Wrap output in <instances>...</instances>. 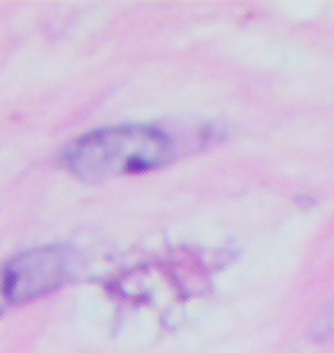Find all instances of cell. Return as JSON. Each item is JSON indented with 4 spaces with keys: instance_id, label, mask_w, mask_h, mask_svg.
Returning a JSON list of instances; mask_svg holds the SVG:
<instances>
[{
    "instance_id": "cell-1",
    "label": "cell",
    "mask_w": 334,
    "mask_h": 353,
    "mask_svg": "<svg viewBox=\"0 0 334 353\" xmlns=\"http://www.w3.org/2000/svg\"><path fill=\"white\" fill-rule=\"evenodd\" d=\"M174 143L156 126H115L87 133L65 152V163L78 179L103 181L140 174L169 163Z\"/></svg>"
},
{
    "instance_id": "cell-2",
    "label": "cell",
    "mask_w": 334,
    "mask_h": 353,
    "mask_svg": "<svg viewBox=\"0 0 334 353\" xmlns=\"http://www.w3.org/2000/svg\"><path fill=\"white\" fill-rule=\"evenodd\" d=\"M71 255L58 245L28 250L0 266V312L51 294L69 280Z\"/></svg>"
}]
</instances>
